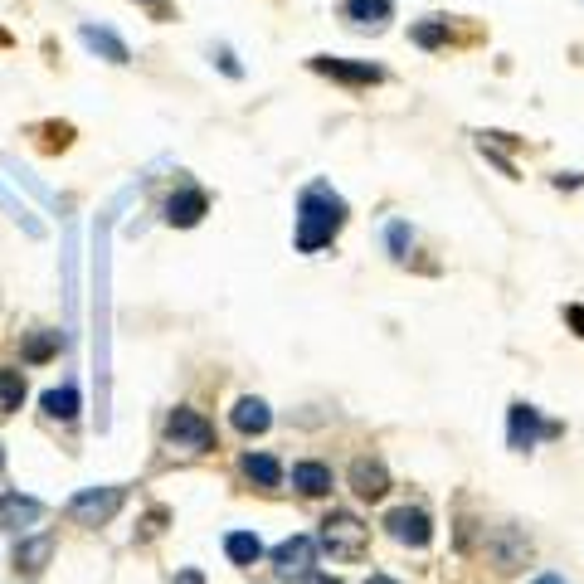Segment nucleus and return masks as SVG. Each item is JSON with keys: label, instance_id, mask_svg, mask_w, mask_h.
Here are the masks:
<instances>
[{"label": "nucleus", "instance_id": "nucleus-8", "mask_svg": "<svg viewBox=\"0 0 584 584\" xmlns=\"http://www.w3.org/2000/svg\"><path fill=\"white\" fill-rule=\"evenodd\" d=\"M312 69L336 78V83H356V88H370V83L385 78V69H375V64H351V59H327V54H317Z\"/></svg>", "mask_w": 584, "mask_h": 584}, {"label": "nucleus", "instance_id": "nucleus-15", "mask_svg": "<svg viewBox=\"0 0 584 584\" xmlns=\"http://www.w3.org/2000/svg\"><path fill=\"white\" fill-rule=\"evenodd\" d=\"M492 555H497V570H516V565H526V555H531V541H526V536H521V531H502V536H497V541H492Z\"/></svg>", "mask_w": 584, "mask_h": 584}, {"label": "nucleus", "instance_id": "nucleus-26", "mask_svg": "<svg viewBox=\"0 0 584 584\" xmlns=\"http://www.w3.org/2000/svg\"><path fill=\"white\" fill-rule=\"evenodd\" d=\"M176 584H205V575H200V570H181V575H176Z\"/></svg>", "mask_w": 584, "mask_h": 584}, {"label": "nucleus", "instance_id": "nucleus-30", "mask_svg": "<svg viewBox=\"0 0 584 584\" xmlns=\"http://www.w3.org/2000/svg\"><path fill=\"white\" fill-rule=\"evenodd\" d=\"M0 44H10V35H5V30H0Z\"/></svg>", "mask_w": 584, "mask_h": 584}, {"label": "nucleus", "instance_id": "nucleus-20", "mask_svg": "<svg viewBox=\"0 0 584 584\" xmlns=\"http://www.w3.org/2000/svg\"><path fill=\"white\" fill-rule=\"evenodd\" d=\"M25 404V375L20 370H0V414Z\"/></svg>", "mask_w": 584, "mask_h": 584}, {"label": "nucleus", "instance_id": "nucleus-24", "mask_svg": "<svg viewBox=\"0 0 584 584\" xmlns=\"http://www.w3.org/2000/svg\"><path fill=\"white\" fill-rule=\"evenodd\" d=\"M390 249H395V258L409 254V229L404 224H390Z\"/></svg>", "mask_w": 584, "mask_h": 584}, {"label": "nucleus", "instance_id": "nucleus-2", "mask_svg": "<svg viewBox=\"0 0 584 584\" xmlns=\"http://www.w3.org/2000/svg\"><path fill=\"white\" fill-rule=\"evenodd\" d=\"M365 546H370V531L361 526V516L351 511H331L322 521V550L331 560H361Z\"/></svg>", "mask_w": 584, "mask_h": 584}, {"label": "nucleus", "instance_id": "nucleus-3", "mask_svg": "<svg viewBox=\"0 0 584 584\" xmlns=\"http://www.w3.org/2000/svg\"><path fill=\"white\" fill-rule=\"evenodd\" d=\"M122 502H127L122 487H83V492H73L69 516L78 526H108L112 516L122 511Z\"/></svg>", "mask_w": 584, "mask_h": 584}, {"label": "nucleus", "instance_id": "nucleus-28", "mask_svg": "<svg viewBox=\"0 0 584 584\" xmlns=\"http://www.w3.org/2000/svg\"><path fill=\"white\" fill-rule=\"evenodd\" d=\"M365 584H400V580H390V575H370Z\"/></svg>", "mask_w": 584, "mask_h": 584}, {"label": "nucleus", "instance_id": "nucleus-22", "mask_svg": "<svg viewBox=\"0 0 584 584\" xmlns=\"http://www.w3.org/2000/svg\"><path fill=\"white\" fill-rule=\"evenodd\" d=\"M59 351V331H35V336H25V361H49Z\"/></svg>", "mask_w": 584, "mask_h": 584}, {"label": "nucleus", "instance_id": "nucleus-9", "mask_svg": "<svg viewBox=\"0 0 584 584\" xmlns=\"http://www.w3.org/2000/svg\"><path fill=\"white\" fill-rule=\"evenodd\" d=\"M351 487H356V497H365V502H380V497L390 492L385 463H380V458H356V463H351Z\"/></svg>", "mask_w": 584, "mask_h": 584}, {"label": "nucleus", "instance_id": "nucleus-16", "mask_svg": "<svg viewBox=\"0 0 584 584\" xmlns=\"http://www.w3.org/2000/svg\"><path fill=\"white\" fill-rule=\"evenodd\" d=\"M292 487H297L302 497H327L331 492V468L327 463H297V468H292Z\"/></svg>", "mask_w": 584, "mask_h": 584}, {"label": "nucleus", "instance_id": "nucleus-4", "mask_svg": "<svg viewBox=\"0 0 584 584\" xmlns=\"http://www.w3.org/2000/svg\"><path fill=\"white\" fill-rule=\"evenodd\" d=\"M166 438L176 443V448H190V453H210L215 448V424L205 419V414H195V409H171L166 414Z\"/></svg>", "mask_w": 584, "mask_h": 584}, {"label": "nucleus", "instance_id": "nucleus-23", "mask_svg": "<svg viewBox=\"0 0 584 584\" xmlns=\"http://www.w3.org/2000/svg\"><path fill=\"white\" fill-rule=\"evenodd\" d=\"M414 44H424V49L448 44V20H424V25H414Z\"/></svg>", "mask_w": 584, "mask_h": 584}, {"label": "nucleus", "instance_id": "nucleus-21", "mask_svg": "<svg viewBox=\"0 0 584 584\" xmlns=\"http://www.w3.org/2000/svg\"><path fill=\"white\" fill-rule=\"evenodd\" d=\"M44 414H49V419H73V414H78V390H73V385L49 390V395H44Z\"/></svg>", "mask_w": 584, "mask_h": 584}, {"label": "nucleus", "instance_id": "nucleus-6", "mask_svg": "<svg viewBox=\"0 0 584 584\" xmlns=\"http://www.w3.org/2000/svg\"><path fill=\"white\" fill-rule=\"evenodd\" d=\"M205 210H210V195H205V190H195V185H185V190H176V195L166 200V224H176V229H195V224L205 219Z\"/></svg>", "mask_w": 584, "mask_h": 584}, {"label": "nucleus", "instance_id": "nucleus-7", "mask_svg": "<svg viewBox=\"0 0 584 584\" xmlns=\"http://www.w3.org/2000/svg\"><path fill=\"white\" fill-rule=\"evenodd\" d=\"M555 424H541L531 404H511V448H536V438H555Z\"/></svg>", "mask_w": 584, "mask_h": 584}, {"label": "nucleus", "instance_id": "nucleus-5", "mask_svg": "<svg viewBox=\"0 0 584 584\" xmlns=\"http://www.w3.org/2000/svg\"><path fill=\"white\" fill-rule=\"evenodd\" d=\"M385 531H390L400 546H414V550H424L434 541V521H429V511H419V507H395L385 516Z\"/></svg>", "mask_w": 584, "mask_h": 584}, {"label": "nucleus", "instance_id": "nucleus-17", "mask_svg": "<svg viewBox=\"0 0 584 584\" xmlns=\"http://www.w3.org/2000/svg\"><path fill=\"white\" fill-rule=\"evenodd\" d=\"M390 15H395V0H346V20H351V25L380 30Z\"/></svg>", "mask_w": 584, "mask_h": 584}, {"label": "nucleus", "instance_id": "nucleus-29", "mask_svg": "<svg viewBox=\"0 0 584 584\" xmlns=\"http://www.w3.org/2000/svg\"><path fill=\"white\" fill-rule=\"evenodd\" d=\"M536 584H565V580H560V575H541V580H536Z\"/></svg>", "mask_w": 584, "mask_h": 584}, {"label": "nucleus", "instance_id": "nucleus-13", "mask_svg": "<svg viewBox=\"0 0 584 584\" xmlns=\"http://www.w3.org/2000/svg\"><path fill=\"white\" fill-rule=\"evenodd\" d=\"M78 39H83L93 54H103L108 64H127V59H132V54H127V44L112 35V30H103V25H83V30H78Z\"/></svg>", "mask_w": 584, "mask_h": 584}, {"label": "nucleus", "instance_id": "nucleus-12", "mask_svg": "<svg viewBox=\"0 0 584 584\" xmlns=\"http://www.w3.org/2000/svg\"><path fill=\"white\" fill-rule=\"evenodd\" d=\"M239 473L249 477L254 487H263V492H273V487H283V463H278V458H268V453H244V463H239Z\"/></svg>", "mask_w": 584, "mask_h": 584}, {"label": "nucleus", "instance_id": "nucleus-10", "mask_svg": "<svg viewBox=\"0 0 584 584\" xmlns=\"http://www.w3.org/2000/svg\"><path fill=\"white\" fill-rule=\"evenodd\" d=\"M44 516V502L20 497V492H0V531H25Z\"/></svg>", "mask_w": 584, "mask_h": 584}, {"label": "nucleus", "instance_id": "nucleus-11", "mask_svg": "<svg viewBox=\"0 0 584 584\" xmlns=\"http://www.w3.org/2000/svg\"><path fill=\"white\" fill-rule=\"evenodd\" d=\"M312 541L307 536H288L283 546L273 550V570L283 575V580H292V575H307V565H312Z\"/></svg>", "mask_w": 584, "mask_h": 584}, {"label": "nucleus", "instance_id": "nucleus-25", "mask_svg": "<svg viewBox=\"0 0 584 584\" xmlns=\"http://www.w3.org/2000/svg\"><path fill=\"white\" fill-rule=\"evenodd\" d=\"M565 322H570V327L584 336V307H580V302H570V307H565Z\"/></svg>", "mask_w": 584, "mask_h": 584}, {"label": "nucleus", "instance_id": "nucleus-18", "mask_svg": "<svg viewBox=\"0 0 584 584\" xmlns=\"http://www.w3.org/2000/svg\"><path fill=\"white\" fill-rule=\"evenodd\" d=\"M49 555H54V536H30V541L15 546V565L30 570V575H39V570L49 565Z\"/></svg>", "mask_w": 584, "mask_h": 584}, {"label": "nucleus", "instance_id": "nucleus-1", "mask_svg": "<svg viewBox=\"0 0 584 584\" xmlns=\"http://www.w3.org/2000/svg\"><path fill=\"white\" fill-rule=\"evenodd\" d=\"M341 224H346V200L327 181H312L302 190V200H297V249L302 254L327 249L331 239L341 234Z\"/></svg>", "mask_w": 584, "mask_h": 584}, {"label": "nucleus", "instance_id": "nucleus-27", "mask_svg": "<svg viewBox=\"0 0 584 584\" xmlns=\"http://www.w3.org/2000/svg\"><path fill=\"white\" fill-rule=\"evenodd\" d=\"M302 584H341V580H331V575H302Z\"/></svg>", "mask_w": 584, "mask_h": 584}, {"label": "nucleus", "instance_id": "nucleus-14", "mask_svg": "<svg viewBox=\"0 0 584 584\" xmlns=\"http://www.w3.org/2000/svg\"><path fill=\"white\" fill-rule=\"evenodd\" d=\"M229 419H234V429H239V434H263V429L273 424L268 404L258 400V395H244V400L234 404V414H229Z\"/></svg>", "mask_w": 584, "mask_h": 584}, {"label": "nucleus", "instance_id": "nucleus-19", "mask_svg": "<svg viewBox=\"0 0 584 584\" xmlns=\"http://www.w3.org/2000/svg\"><path fill=\"white\" fill-rule=\"evenodd\" d=\"M224 555H229L234 565H254L258 555H263V541H258L254 531H229V536H224Z\"/></svg>", "mask_w": 584, "mask_h": 584}]
</instances>
